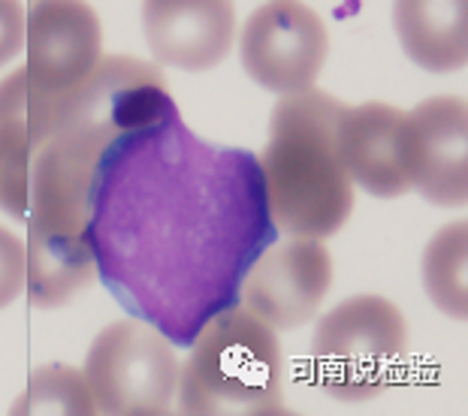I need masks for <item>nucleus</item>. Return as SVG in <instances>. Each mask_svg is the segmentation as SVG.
<instances>
[{"instance_id":"f257e3e1","label":"nucleus","mask_w":468,"mask_h":416,"mask_svg":"<svg viewBox=\"0 0 468 416\" xmlns=\"http://www.w3.org/2000/svg\"><path fill=\"white\" fill-rule=\"evenodd\" d=\"M97 275L122 308L176 347L239 305L275 242L261 161L187 130L178 109L109 145L88 217Z\"/></svg>"},{"instance_id":"f03ea898","label":"nucleus","mask_w":468,"mask_h":416,"mask_svg":"<svg viewBox=\"0 0 468 416\" xmlns=\"http://www.w3.org/2000/svg\"><path fill=\"white\" fill-rule=\"evenodd\" d=\"M176 109L164 76L136 57H103L97 73L73 94L58 97L55 130L31 166L27 239L91 244L94 178L109 145Z\"/></svg>"},{"instance_id":"7ed1b4c3","label":"nucleus","mask_w":468,"mask_h":416,"mask_svg":"<svg viewBox=\"0 0 468 416\" xmlns=\"http://www.w3.org/2000/svg\"><path fill=\"white\" fill-rule=\"evenodd\" d=\"M347 106L308 88L275 103L261 161L275 230L326 239L354 212V178L342 151Z\"/></svg>"},{"instance_id":"20e7f679","label":"nucleus","mask_w":468,"mask_h":416,"mask_svg":"<svg viewBox=\"0 0 468 416\" xmlns=\"http://www.w3.org/2000/svg\"><path fill=\"white\" fill-rule=\"evenodd\" d=\"M284 356L275 329L242 305L208 320L178 374V413L278 416L284 408Z\"/></svg>"},{"instance_id":"39448f33","label":"nucleus","mask_w":468,"mask_h":416,"mask_svg":"<svg viewBox=\"0 0 468 416\" xmlns=\"http://www.w3.org/2000/svg\"><path fill=\"white\" fill-rule=\"evenodd\" d=\"M405 350V314L384 296H351L314 329V386L333 401H375L399 380Z\"/></svg>"},{"instance_id":"423d86ee","label":"nucleus","mask_w":468,"mask_h":416,"mask_svg":"<svg viewBox=\"0 0 468 416\" xmlns=\"http://www.w3.org/2000/svg\"><path fill=\"white\" fill-rule=\"evenodd\" d=\"M82 374L91 386L97 413L161 416L173 408L182 369L173 341L133 317L97 335Z\"/></svg>"},{"instance_id":"0eeeda50","label":"nucleus","mask_w":468,"mask_h":416,"mask_svg":"<svg viewBox=\"0 0 468 416\" xmlns=\"http://www.w3.org/2000/svg\"><path fill=\"white\" fill-rule=\"evenodd\" d=\"M330 55V34L312 6L275 0L254 9L242 27L239 57L266 91L300 94L314 88Z\"/></svg>"},{"instance_id":"6e6552de","label":"nucleus","mask_w":468,"mask_h":416,"mask_svg":"<svg viewBox=\"0 0 468 416\" xmlns=\"http://www.w3.org/2000/svg\"><path fill=\"white\" fill-rule=\"evenodd\" d=\"M333 284V256L321 239L293 235L266 244L248 269L239 302L272 329H296L314 320Z\"/></svg>"},{"instance_id":"1a4fd4ad","label":"nucleus","mask_w":468,"mask_h":416,"mask_svg":"<svg viewBox=\"0 0 468 416\" xmlns=\"http://www.w3.org/2000/svg\"><path fill=\"white\" fill-rule=\"evenodd\" d=\"M25 55V76L39 94H73L103 61L101 18L79 0H37L27 6Z\"/></svg>"},{"instance_id":"9d476101","label":"nucleus","mask_w":468,"mask_h":416,"mask_svg":"<svg viewBox=\"0 0 468 416\" xmlns=\"http://www.w3.org/2000/svg\"><path fill=\"white\" fill-rule=\"evenodd\" d=\"M342 151L354 184L378 200H396L414 191L417 157L408 112L387 103L347 106L342 121Z\"/></svg>"},{"instance_id":"9b49d317","label":"nucleus","mask_w":468,"mask_h":416,"mask_svg":"<svg viewBox=\"0 0 468 416\" xmlns=\"http://www.w3.org/2000/svg\"><path fill=\"white\" fill-rule=\"evenodd\" d=\"M143 31L161 64L203 73L218 67L236 39V9L224 0H152Z\"/></svg>"},{"instance_id":"f8f14e48","label":"nucleus","mask_w":468,"mask_h":416,"mask_svg":"<svg viewBox=\"0 0 468 416\" xmlns=\"http://www.w3.org/2000/svg\"><path fill=\"white\" fill-rule=\"evenodd\" d=\"M417 175L414 191L432 205L456 208L468 200V103L430 97L411 112Z\"/></svg>"},{"instance_id":"ddd939ff","label":"nucleus","mask_w":468,"mask_h":416,"mask_svg":"<svg viewBox=\"0 0 468 416\" xmlns=\"http://www.w3.org/2000/svg\"><path fill=\"white\" fill-rule=\"evenodd\" d=\"M393 25L405 55L430 73L463 69L468 61L465 0H402L393 6Z\"/></svg>"},{"instance_id":"4468645a","label":"nucleus","mask_w":468,"mask_h":416,"mask_svg":"<svg viewBox=\"0 0 468 416\" xmlns=\"http://www.w3.org/2000/svg\"><path fill=\"white\" fill-rule=\"evenodd\" d=\"M25 67L0 82V208L16 221L27 217L31 203V166L39 148V133L27 109Z\"/></svg>"},{"instance_id":"2eb2a0df","label":"nucleus","mask_w":468,"mask_h":416,"mask_svg":"<svg viewBox=\"0 0 468 416\" xmlns=\"http://www.w3.org/2000/svg\"><path fill=\"white\" fill-rule=\"evenodd\" d=\"M423 286L438 311L453 320L468 317V221L441 226L423 254Z\"/></svg>"},{"instance_id":"dca6fc26","label":"nucleus","mask_w":468,"mask_h":416,"mask_svg":"<svg viewBox=\"0 0 468 416\" xmlns=\"http://www.w3.org/2000/svg\"><path fill=\"white\" fill-rule=\"evenodd\" d=\"M16 416H91L94 395L85 374L69 369V365H43L31 374L22 399L13 404Z\"/></svg>"},{"instance_id":"f3484780","label":"nucleus","mask_w":468,"mask_h":416,"mask_svg":"<svg viewBox=\"0 0 468 416\" xmlns=\"http://www.w3.org/2000/svg\"><path fill=\"white\" fill-rule=\"evenodd\" d=\"M25 272H27V251L25 242L6 226H0V308L13 305L18 293L25 290Z\"/></svg>"},{"instance_id":"a211bd4d","label":"nucleus","mask_w":468,"mask_h":416,"mask_svg":"<svg viewBox=\"0 0 468 416\" xmlns=\"http://www.w3.org/2000/svg\"><path fill=\"white\" fill-rule=\"evenodd\" d=\"M27 16L16 0H0V67L9 64L25 48Z\"/></svg>"}]
</instances>
